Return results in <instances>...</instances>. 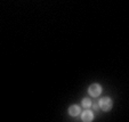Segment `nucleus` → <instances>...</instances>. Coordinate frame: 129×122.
Here are the masks:
<instances>
[{
	"label": "nucleus",
	"instance_id": "nucleus-2",
	"mask_svg": "<svg viewBox=\"0 0 129 122\" xmlns=\"http://www.w3.org/2000/svg\"><path fill=\"white\" fill-rule=\"evenodd\" d=\"M102 86L98 85V83H93V85L89 86V88H88V94L89 96L91 97H98V96L102 94Z\"/></svg>",
	"mask_w": 129,
	"mask_h": 122
},
{
	"label": "nucleus",
	"instance_id": "nucleus-5",
	"mask_svg": "<svg viewBox=\"0 0 129 122\" xmlns=\"http://www.w3.org/2000/svg\"><path fill=\"white\" fill-rule=\"evenodd\" d=\"M91 104H93V102H91L90 98H83V99L81 100V106H82L83 108H90L91 107Z\"/></svg>",
	"mask_w": 129,
	"mask_h": 122
},
{
	"label": "nucleus",
	"instance_id": "nucleus-6",
	"mask_svg": "<svg viewBox=\"0 0 129 122\" xmlns=\"http://www.w3.org/2000/svg\"><path fill=\"white\" fill-rule=\"evenodd\" d=\"M91 106H93V108L95 111H98L100 110V106H98V103H93V104H91Z\"/></svg>",
	"mask_w": 129,
	"mask_h": 122
},
{
	"label": "nucleus",
	"instance_id": "nucleus-3",
	"mask_svg": "<svg viewBox=\"0 0 129 122\" xmlns=\"http://www.w3.org/2000/svg\"><path fill=\"white\" fill-rule=\"evenodd\" d=\"M81 120L83 122H90L94 120V113L91 111H89L88 108H86V111H83L81 114Z\"/></svg>",
	"mask_w": 129,
	"mask_h": 122
},
{
	"label": "nucleus",
	"instance_id": "nucleus-4",
	"mask_svg": "<svg viewBox=\"0 0 129 122\" xmlns=\"http://www.w3.org/2000/svg\"><path fill=\"white\" fill-rule=\"evenodd\" d=\"M68 112H69V114L71 115V116H78L79 114L81 113V107L79 105H71L70 107H69V110H68Z\"/></svg>",
	"mask_w": 129,
	"mask_h": 122
},
{
	"label": "nucleus",
	"instance_id": "nucleus-1",
	"mask_svg": "<svg viewBox=\"0 0 129 122\" xmlns=\"http://www.w3.org/2000/svg\"><path fill=\"white\" fill-rule=\"evenodd\" d=\"M98 106H100V110L104 111V112H109L113 107V100L110 97H103L98 100Z\"/></svg>",
	"mask_w": 129,
	"mask_h": 122
}]
</instances>
